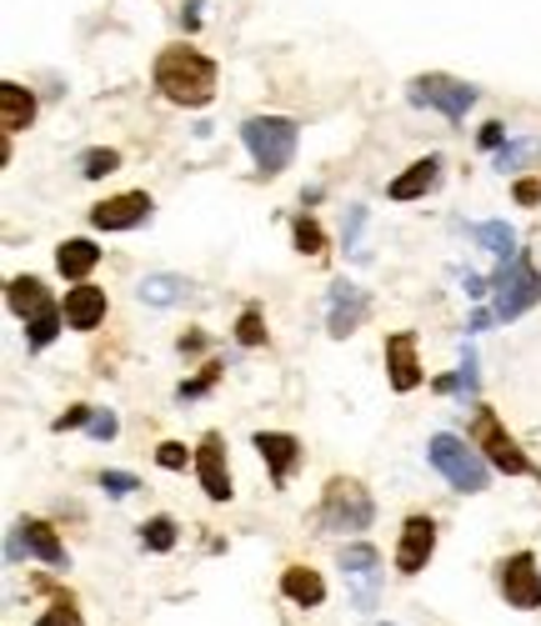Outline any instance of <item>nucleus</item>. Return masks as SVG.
Listing matches in <instances>:
<instances>
[{"label": "nucleus", "mask_w": 541, "mask_h": 626, "mask_svg": "<svg viewBox=\"0 0 541 626\" xmlns=\"http://www.w3.org/2000/svg\"><path fill=\"white\" fill-rule=\"evenodd\" d=\"M151 81H156V91H161L171 106H191V111L211 106V95H216V60L206 56V50L176 40V46H165L161 56H156Z\"/></svg>", "instance_id": "f257e3e1"}, {"label": "nucleus", "mask_w": 541, "mask_h": 626, "mask_svg": "<svg viewBox=\"0 0 541 626\" xmlns=\"http://www.w3.org/2000/svg\"><path fill=\"white\" fill-rule=\"evenodd\" d=\"M241 141H246L251 161H256V176H281L296 161V141H301V126L291 116H251L241 126Z\"/></svg>", "instance_id": "f03ea898"}, {"label": "nucleus", "mask_w": 541, "mask_h": 626, "mask_svg": "<svg viewBox=\"0 0 541 626\" xmlns=\"http://www.w3.org/2000/svg\"><path fill=\"white\" fill-rule=\"evenodd\" d=\"M377 521V501H371V491H366V482H356V476H331L326 486H321V526L336 536H356L366 532Z\"/></svg>", "instance_id": "7ed1b4c3"}, {"label": "nucleus", "mask_w": 541, "mask_h": 626, "mask_svg": "<svg viewBox=\"0 0 541 626\" xmlns=\"http://www.w3.org/2000/svg\"><path fill=\"white\" fill-rule=\"evenodd\" d=\"M426 456H431V466L441 472V482L457 486V491H486V486H492V461L471 447V441L451 437V431L431 437Z\"/></svg>", "instance_id": "20e7f679"}, {"label": "nucleus", "mask_w": 541, "mask_h": 626, "mask_svg": "<svg viewBox=\"0 0 541 626\" xmlns=\"http://www.w3.org/2000/svg\"><path fill=\"white\" fill-rule=\"evenodd\" d=\"M471 441H476V451L492 461V472L531 476V482H541V466H531V456L511 441V431L502 426V416H496L492 406H476V411H471Z\"/></svg>", "instance_id": "39448f33"}, {"label": "nucleus", "mask_w": 541, "mask_h": 626, "mask_svg": "<svg viewBox=\"0 0 541 626\" xmlns=\"http://www.w3.org/2000/svg\"><path fill=\"white\" fill-rule=\"evenodd\" d=\"M541 301V271L531 256L496 266V321H517Z\"/></svg>", "instance_id": "423d86ee"}, {"label": "nucleus", "mask_w": 541, "mask_h": 626, "mask_svg": "<svg viewBox=\"0 0 541 626\" xmlns=\"http://www.w3.org/2000/svg\"><path fill=\"white\" fill-rule=\"evenodd\" d=\"M406 95H412V106H426V111H436V116H447V120H461L471 106H476V85L457 81V76H447V71L416 76V81L406 85Z\"/></svg>", "instance_id": "0eeeda50"}, {"label": "nucleus", "mask_w": 541, "mask_h": 626, "mask_svg": "<svg viewBox=\"0 0 541 626\" xmlns=\"http://www.w3.org/2000/svg\"><path fill=\"white\" fill-rule=\"evenodd\" d=\"M496 591L506 606L517 612H541V571H537V552H511L496 561Z\"/></svg>", "instance_id": "6e6552de"}, {"label": "nucleus", "mask_w": 541, "mask_h": 626, "mask_svg": "<svg viewBox=\"0 0 541 626\" xmlns=\"http://www.w3.org/2000/svg\"><path fill=\"white\" fill-rule=\"evenodd\" d=\"M196 476H200V491L211 501H231L235 497V482H231V451H226L221 431H206L196 441Z\"/></svg>", "instance_id": "1a4fd4ad"}, {"label": "nucleus", "mask_w": 541, "mask_h": 626, "mask_svg": "<svg viewBox=\"0 0 541 626\" xmlns=\"http://www.w3.org/2000/svg\"><path fill=\"white\" fill-rule=\"evenodd\" d=\"M436 556V521L426 517V511H416V517L401 521V536H396V571L401 577H416V571H426V561Z\"/></svg>", "instance_id": "9d476101"}, {"label": "nucleus", "mask_w": 541, "mask_h": 626, "mask_svg": "<svg viewBox=\"0 0 541 626\" xmlns=\"http://www.w3.org/2000/svg\"><path fill=\"white\" fill-rule=\"evenodd\" d=\"M156 211V201L146 196V190H120V196H106V201L91 206V225H101V231H136V225H146Z\"/></svg>", "instance_id": "9b49d317"}, {"label": "nucleus", "mask_w": 541, "mask_h": 626, "mask_svg": "<svg viewBox=\"0 0 541 626\" xmlns=\"http://www.w3.org/2000/svg\"><path fill=\"white\" fill-rule=\"evenodd\" d=\"M366 311H371V295H366L361 286H352V281H331V316H326L331 341H346V336H352L356 326L366 321Z\"/></svg>", "instance_id": "f8f14e48"}, {"label": "nucleus", "mask_w": 541, "mask_h": 626, "mask_svg": "<svg viewBox=\"0 0 541 626\" xmlns=\"http://www.w3.org/2000/svg\"><path fill=\"white\" fill-rule=\"evenodd\" d=\"M387 381L396 396H412L422 386V356H416V336L412 332H396L387 336Z\"/></svg>", "instance_id": "ddd939ff"}, {"label": "nucleus", "mask_w": 541, "mask_h": 626, "mask_svg": "<svg viewBox=\"0 0 541 626\" xmlns=\"http://www.w3.org/2000/svg\"><path fill=\"white\" fill-rule=\"evenodd\" d=\"M251 447L266 456L270 482H276V486H286V482H291V472L301 466V441H296L291 431H256V437H251Z\"/></svg>", "instance_id": "4468645a"}, {"label": "nucleus", "mask_w": 541, "mask_h": 626, "mask_svg": "<svg viewBox=\"0 0 541 626\" xmlns=\"http://www.w3.org/2000/svg\"><path fill=\"white\" fill-rule=\"evenodd\" d=\"M106 306H111V301H106L101 286H76V291H66V301H60L71 332H95V326L106 321Z\"/></svg>", "instance_id": "2eb2a0df"}, {"label": "nucleus", "mask_w": 541, "mask_h": 626, "mask_svg": "<svg viewBox=\"0 0 541 626\" xmlns=\"http://www.w3.org/2000/svg\"><path fill=\"white\" fill-rule=\"evenodd\" d=\"M15 536H21L25 552L36 556V561H46V567H66V561H71V556H66V542H60V532L50 526V521H41V517H21Z\"/></svg>", "instance_id": "dca6fc26"}, {"label": "nucleus", "mask_w": 541, "mask_h": 626, "mask_svg": "<svg viewBox=\"0 0 541 626\" xmlns=\"http://www.w3.org/2000/svg\"><path fill=\"white\" fill-rule=\"evenodd\" d=\"M436 181H441V155H422V161H412V166L391 181L387 196L391 201H422L426 190H436Z\"/></svg>", "instance_id": "f3484780"}, {"label": "nucleus", "mask_w": 541, "mask_h": 626, "mask_svg": "<svg viewBox=\"0 0 541 626\" xmlns=\"http://www.w3.org/2000/svg\"><path fill=\"white\" fill-rule=\"evenodd\" d=\"M5 306H11V316L36 321L41 311L56 306V301H50V291H46L41 276H11V281H5Z\"/></svg>", "instance_id": "a211bd4d"}, {"label": "nucleus", "mask_w": 541, "mask_h": 626, "mask_svg": "<svg viewBox=\"0 0 541 626\" xmlns=\"http://www.w3.org/2000/svg\"><path fill=\"white\" fill-rule=\"evenodd\" d=\"M31 120H36V95L25 91V85L5 81L0 85V130H5V141L21 136V130H31Z\"/></svg>", "instance_id": "6ab92c4d"}, {"label": "nucleus", "mask_w": 541, "mask_h": 626, "mask_svg": "<svg viewBox=\"0 0 541 626\" xmlns=\"http://www.w3.org/2000/svg\"><path fill=\"white\" fill-rule=\"evenodd\" d=\"M95 266H101V246H95V241L76 236V241H60L56 246V271L66 276V281L85 286V276H91Z\"/></svg>", "instance_id": "aec40b11"}, {"label": "nucleus", "mask_w": 541, "mask_h": 626, "mask_svg": "<svg viewBox=\"0 0 541 626\" xmlns=\"http://www.w3.org/2000/svg\"><path fill=\"white\" fill-rule=\"evenodd\" d=\"M31 587H36V591H46V596H50V606L36 616V626H85L81 602H76V596H71V591H66V587H56V581H46V577H36V581H31Z\"/></svg>", "instance_id": "412c9836"}, {"label": "nucleus", "mask_w": 541, "mask_h": 626, "mask_svg": "<svg viewBox=\"0 0 541 626\" xmlns=\"http://www.w3.org/2000/svg\"><path fill=\"white\" fill-rule=\"evenodd\" d=\"M281 596L296 606H321L326 602V577L316 567H286L281 571Z\"/></svg>", "instance_id": "4be33fe9"}, {"label": "nucleus", "mask_w": 541, "mask_h": 626, "mask_svg": "<svg viewBox=\"0 0 541 626\" xmlns=\"http://www.w3.org/2000/svg\"><path fill=\"white\" fill-rule=\"evenodd\" d=\"M476 241H482V246L492 251L502 266H506V260H517V231H511L506 221H482V225H476Z\"/></svg>", "instance_id": "5701e85b"}, {"label": "nucleus", "mask_w": 541, "mask_h": 626, "mask_svg": "<svg viewBox=\"0 0 541 626\" xmlns=\"http://www.w3.org/2000/svg\"><path fill=\"white\" fill-rule=\"evenodd\" d=\"M60 326H66V311H60V301H56V306H46L36 321H25V346H31V351H46Z\"/></svg>", "instance_id": "b1692460"}, {"label": "nucleus", "mask_w": 541, "mask_h": 626, "mask_svg": "<svg viewBox=\"0 0 541 626\" xmlns=\"http://www.w3.org/2000/svg\"><path fill=\"white\" fill-rule=\"evenodd\" d=\"M181 295H186V281H181V276H151V281H141L146 306H176Z\"/></svg>", "instance_id": "393cba45"}, {"label": "nucleus", "mask_w": 541, "mask_h": 626, "mask_svg": "<svg viewBox=\"0 0 541 626\" xmlns=\"http://www.w3.org/2000/svg\"><path fill=\"white\" fill-rule=\"evenodd\" d=\"M336 561H342L346 577H366V571L381 567V552L371 542H356V546H342V556H336Z\"/></svg>", "instance_id": "a878e982"}, {"label": "nucleus", "mask_w": 541, "mask_h": 626, "mask_svg": "<svg viewBox=\"0 0 541 626\" xmlns=\"http://www.w3.org/2000/svg\"><path fill=\"white\" fill-rule=\"evenodd\" d=\"M221 371H226L221 361H206V367H200L196 376L181 381V386H176V402H181V406H186V402H200V396H206V391H211L216 381H221Z\"/></svg>", "instance_id": "bb28decb"}, {"label": "nucleus", "mask_w": 541, "mask_h": 626, "mask_svg": "<svg viewBox=\"0 0 541 626\" xmlns=\"http://www.w3.org/2000/svg\"><path fill=\"white\" fill-rule=\"evenodd\" d=\"M141 546H146V552H156V556H165L171 546H176V521H171V517H151L141 526Z\"/></svg>", "instance_id": "cd10ccee"}, {"label": "nucleus", "mask_w": 541, "mask_h": 626, "mask_svg": "<svg viewBox=\"0 0 541 626\" xmlns=\"http://www.w3.org/2000/svg\"><path fill=\"white\" fill-rule=\"evenodd\" d=\"M235 341L251 346V351L270 341V336H266V321H261V306H256V301H251V306L241 311V316H235Z\"/></svg>", "instance_id": "c85d7f7f"}, {"label": "nucleus", "mask_w": 541, "mask_h": 626, "mask_svg": "<svg viewBox=\"0 0 541 626\" xmlns=\"http://www.w3.org/2000/svg\"><path fill=\"white\" fill-rule=\"evenodd\" d=\"M291 246L301 251V256H321V251H326V231H321V221L301 216V221L291 225Z\"/></svg>", "instance_id": "c756f323"}, {"label": "nucleus", "mask_w": 541, "mask_h": 626, "mask_svg": "<svg viewBox=\"0 0 541 626\" xmlns=\"http://www.w3.org/2000/svg\"><path fill=\"white\" fill-rule=\"evenodd\" d=\"M191 461L196 456H191L181 441H161V447H156V466H165V472H186Z\"/></svg>", "instance_id": "7c9ffc66"}, {"label": "nucleus", "mask_w": 541, "mask_h": 626, "mask_svg": "<svg viewBox=\"0 0 541 626\" xmlns=\"http://www.w3.org/2000/svg\"><path fill=\"white\" fill-rule=\"evenodd\" d=\"M531 155H541V146L537 141H517L511 151H496V166H502V171H521Z\"/></svg>", "instance_id": "2f4dec72"}, {"label": "nucleus", "mask_w": 541, "mask_h": 626, "mask_svg": "<svg viewBox=\"0 0 541 626\" xmlns=\"http://www.w3.org/2000/svg\"><path fill=\"white\" fill-rule=\"evenodd\" d=\"M116 166H120V155H116V151H91V155H85V161H81V171H85V176H91V181L111 176V171H116Z\"/></svg>", "instance_id": "473e14b6"}, {"label": "nucleus", "mask_w": 541, "mask_h": 626, "mask_svg": "<svg viewBox=\"0 0 541 626\" xmlns=\"http://www.w3.org/2000/svg\"><path fill=\"white\" fill-rule=\"evenodd\" d=\"M85 431H91L95 441H111V437H116V411H95Z\"/></svg>", "instance_id": "72a5a7b5"}, {"label": "nucleus", "mask_w": 541, "mask_h": 626, "mask_svg": "<svg viewBox=\"0 0 541 626\" xmlns=\"http://www.w3.org/2000/svg\"><path fill=\"white\" fill-rule=\"evenodd\" d=\"M511 196H517V206H537L541 201V181L537 176H521L517 186H511Z\"/></svg>", "instance_id": "f704fd0d"}, {"label": "nucleus", "mask_w": 541, "mask_h": 626, "mask_svg": "<svg viewBox=\"0 0 541 626\" xmlns=\"http://www.w3.org/2000/svg\"><path fill=\"white\" fill-rule=\"evenodd\" d=\"M101 486H106L111 497H126V491H136L141 482H136V476H126V472H106V476H101Z\"/></svg>", "instance_id": "c9c22d12"}, {"label": "nucleus", "mask_w": 541, "mask_h": 626, "mask_svg": "<svg viewBox=\"0 0 541 626\" xmlns=\"http://www.w3.org/2000/svg\"><path fill=\"white\" fill-rule=\"evenodd\" d=\"M91 406H71V411H60L56 416V431H76V426H81V421H91Z\"/></svg>", "instance_id": "e433bc0d"}, {"label": "nucleus", "mask_w": 541, "mask_h": 626, "mask_svg": "<svg viewBox=\"0 0 541 626\" xmlns=\"http://www.w3.org/2000/svg\"><path fill=\"white\" fill-rule=\"evenodd\" d=\"M461 386H476V346H461Z\"/></svg>", "instance_id": "4c0bfd02"}, {"label": "nucleus", "mask_w": 541, "mask_h": 626, "mask_svg": "<svg viewBox=\"0 0 541 626\" xmlns=\"http://www.w3.org/2000/svg\"><path fill=\"white\" fill-rule=\"evenodd\" d=\"M361 221H366V206H352V225H346V246L361 251Z\"/></svg>", "instance_id": "58836bf2"}, {"label": "nucleus", "mask_w": 541, "mask_h": 626, "mask_svg": "<svg viewBox=\"0 0 541 626\" xmlns=\"http://www.w3.org/2000/svg\"><path fill=\"white\" fill-rule=\"evenodd\" d=\"M476 141H482V151H502V120H486Z\"/></svg>", "instance_id": "ea45409f"}, {"label": "nucleus", "mask_w": 541, "mask_h": 626, "mask_svg": "<svg viewBox=\"0 0 541 626\" xmlns=\"http://www.w3.org/2000/svg\"><path fill=\"white\" fill-rule=\"evenodd\" d=\"M176 346H181V356H200L206 351V332H186Z\"/></svg>", "instance_id": "a19ab883"}, {"label": "nucleus", "mask_w": 541, "mask_h": 626, "mask_svg": "<svg viewBox=\"0 0 541 626\" xmlns=\"http://www.w3.org/2000/svg\"><path fill=\"white\" fill-rule=\"evenodd\" d=\"M200 11H206V5H200V0H191L186 11H181V25H186V31H200Z\"/></svg>", "instance_id": "79ce46f5"}, {"label": "nucleus", "mask_w": 541, "mask_h": 626, "mask_svg": "<svg viewBox=\"0 0 541 626\" xmlns=\"http://www.w3.org/2000/svg\"><path fill=\"white\" fill-rule=\"evenodd\" d=\"M387 626H391V622H387Z\"/></svg>", "instance_id": "37998d69"}]
</instances>
